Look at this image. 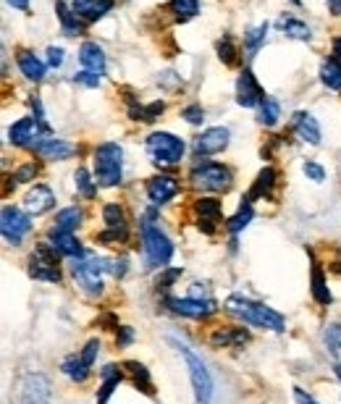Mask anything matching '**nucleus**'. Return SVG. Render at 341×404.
I'll list each match as a JSON object with an SVG mask.
<instances>
[{"instance_id":"f257e3e1","label":"nucleus","mask_w":341,"mask_h":404,"mask_svg":"<svg viewBox=\"0 0 341 404\" xmlns=\"http://www.w3.org/2000/svg\"><path fill=\"white\" fill-rule=\"evenodd\" d=\"M226 310L231 315H239L244 323H252L257 329L283 331V326H286V320H283L281 313H276L273 307H266V305H260V302L239 297V294H231V297L226 300Z\"/></svg>"},{"instance_id":"f03ea898","label":"nucleus","mask_w":341,"mask_h":404,"mask_svg":"<svg viewBox=\"0 0 341 404\" xmlns=\"http://www.w3.org/2000/svg\"><path fill=\"white\" fill-rule=\"evenodd\" d=\"M168 342L176 346V352L184 357L187 368H189V378H192V389H194V402L197 404H210V399H213V378H210L202 357H200V355H194L192 346L184 344V342L176 339V336H168Z\"/></svg>"},{"instance_id":"7ed1b4c3","label":"nucleus","mask_w":341,"mask_h":404,"mask_svg":"<svg viewBox=\"0 0 341 404\" xmlns=\"http://www.w3.org/2000/svg\"><path fill=\"white\" fill-rule=\"evenodd\" d=\"M124 168V150L116 142H103L95 150V179L100 187H116Z\"/></svg>"},{"instance_id":"20e7f679","label":"nucleus","mask_w":341,"mask_h":404,"mask_svg":"<svg viewBox=\"0 0 341 404\" xmlns=\"http://www.w3.org/2000/svg\"><path fill=\"white\" fill-rule=\"evenodd\" d=\"M142 247H145V254H148V263L150 265H168L171 263V257H174V244L171 239L165 237L163 231L158 228V226L152 224V213H150L148 218H145V224H142Z\"/></svg>"},{"instance_id":"39448f33","label":"nucleus","mask_w":341,"mask_h":404,"mask_svg":"<svg viewBox=\"0 0 341 404\" xmlns=\"http://www.w3.org/2000/svg\"><path fill=\"white\" fill-rule=\"evenodd\" d=\"M108 270V263L103 257H74L71 273H74L76 284L82 286V292H87L92 297L103 294V273Z\"/></svg>"},{"instance_id":"423d86ee","label":"nucleus","mask_w":341,"mask_h":404,"mask_svg":"<svg viewBox=\"0 0 341 404\" xmlns=\"http://www.w3.org/2000/svg\"><path fill=\"white\" fill-rule=\"evenodd\" d=\"M189 179H192L194 187L208 189V192H226V189H231V171L218 163H208V161L205 163L200 161L194 165Z\"/></svg>"},{"instance_id":"0eeeda50","label":"nucleus","mask_w":341,"mask_h":404,"mask_svg":"<svg viewBox=\"0 0 341 404\" xmlns=\"http://www.w3.org/2000/svg\"><path fill=\"white\" fill-rule=\"evenodd\" d=\"M56 247L53 244H37L34 252L30 257V276L32 278H40V281H53L58 284L60 281V273H58V257H56Z\"/></svg>"},{"instance_id":"6e6552de","label":"nucleus","mask_w":341,"mask_h":404,"mask_svg":"<svg viewBox=\"0 0 341 404\" xmlns=\"http://www.w3.org/2000/svg\"><path fill=\"white\" fill-rule=\"evenodd\" d=\"M148 152L152 155L155 163L174 165L184 155V142L178 136L168 134V132H155V134L148 136Z\"/></svg>"},{"instance_id":"1a4fd4ad","label":"nucleus","mask_w":341,"mask_h":404,"mask_svg":"<svg viewBox=\"0 0 341 404\" xmlns=\"http://www.w3.org/2000/svg\"><path fill=\"white\" fill-rule=\"evenodd\" d=\"M0 221H3V224H0V228H3V237H5V241H11V244H19V241L24 239V237L32 231L30 215H27L24 210L11 208V205H5V208H3Z\"/></svg>"},{"instance_id":"9d476101","label":"nucleus","mask_w":341,"mask_h":404,"mask_svg":"<svg viewBox=\"0 0 341 404\" xmlns=\"http://www.w3.org/2000/svg\"><path fill=\"white\" fill-rule=\"evenodd\" d=\"M19 404H50V381L40 373H32L21 383Z\"/></svg>"},{"instance_id":"9b49d317","label":"nucleus","mask_w":341,"mask_h":404,"mask_svg":"<svg viewBox=\"0 0 341 404\" xmlns=\"http://www.w3.org/2000/svg\"><path fill=\"white\" fill-rule=\"evenodd\" d=\"M103 221L108 226V231H103L97 241H124L129 228H126V218H124V210L119 205H105L103 208Z\"/></svg>"},{"instance_id":"f8f14e48","label":"nucleus","mask_w":341,"mask_h":404,"mask_svg":"<svg viewBox=\"0 0 341 404\" xmlns=\"http://www.w3.org/2000/svg\"><path fill=\"white\" fill-rule=\"evenodd\" d=\"M228 129H223V126H213L208 132H202V134L194 139V152L197 155H215V152H221L228 147Z\"/></svg>"},{"instance_id":"ddd939ff","label":"nucleus","mask_w":341,"mask_h":404,"mask_svg":"<svg viewBox=\"0 0 341 404\" xmlns=\"http://www.w3.org/2000/svg\"><path fill=\"white\" fill-rule=\"evenodd\" d=\"M263 90H260V84L255 82V76L250 69H244L237 79V103L242 108H255V105L263 103Z\"/></svg>"},{"instance_id":"4468645a","label":"nucleus","mask_w":341,"mask_h":404,"mask_svg":"<svg viewBox=\"0 0 341 404\" xmlns=\"http://www.w3.org/2000/svg\"><path fill=\"white\" fill-rule=\"evenodd\" d=\"M34 152L45 158V161H66V158H71L76 152V147L71 142H66V139H56V136H50V139H40V142H34Z\"/></svg>"},{"instance_id":"2eb2a0df","label":"nucleus","mask_w":341,"mask_h":404,"mask_svg":"<svg viewBox=\"0 0 341 404\" xmlns=\"http://www.w3.org/2000/svg\"><path fill=\"white\" fill-rule=\"evenodd\" d=\"M56 205V195H53V189L50 187H45V184H34L27 197H24V208L30 210L32 215H43L47 210Z\"/></svg>"},{"instance_id":"dca6fc26","label":"nucleus","mask_w":341,"mask_h":404,"mask_svg":"<svg viewBox=\"0 0 341 404\" xmlns=\"http://www.w3.org/2000/svg\"><path fill=\"white\" fill-rule=\"evenodd\" d=\"M171 310L187 318H208L215 313V302L210 300H197V297H184V300H171Z\"/></svg>"},{"instance_id":"f3484780","label":"nucleus","mask_w":341,"mask_h":404,"mask_svg":"<svg viewBox=\"0 0 341 404\" xmlns=\"http://www.w3.org/2000/svg\"><path fill=\"white\" fill-rule=\"evenodd\" d=\"M178 195V181L174 176H155L148 181V197L155 205H163L171 197Z\"/></svg>"},{"instance_id":"a211bd4d","label":"nucleus","mask_w":341,"mask_h":404,"mask_svg":"<svg viewBox=\"0 0 341 404\" xmlns=\"http://www.w3.org/2000/svg\"><path fill=\"white\" fill-rule=\"evenodd\" d=\"M292 126H294V132L302 142H310V145H320V126H318V121L312 119L310 113H305V110H299L294 113V119H292Z\"/></svg>"},{"instance_id":"6ab92c4d","label":"nucleus","mask_w":341,"mask_h":404,"mask_svg":"<svg viewBox=\"0 0 341 404\" xmlns=\"http://www.w3.org/2000/svg\"><path fill=\"white\" fill-rule=\"evenodd\" d=\"M197 213H200V228H205V234H213L215 224L221 221V202L202 197V200H197Z\"/></svg>"},{"instance_id":"aec40b11","label":"nucleus","mask_w":341,"mask_h":404,"mask_svg":"<svg viewBox=\"0 0 341 404\" xmlns=\"http://www.w3.org/2000/svg\"><path fill=\"white\" fill-rule=\"evenodd\" d=\"M113 8V0H74V14L84 21H97Z\"/></svg>"},{"instance_id":"412c9836","label":"nucleus","mask_w":341,"mask_h":404,"mask_svg":"<svg viewBox=\"0 0 341 404\" xmlns=\"http://www.w3.org/2000/svg\"><path fill=\"white\" fill-rule=\"evenodd\" d=\"M50 244L66 257H84L82 244L76 241V237L71 231H58V228H50Z\"/></svg>"},{"instance_id":"4be33fe9","label":"nucleus","mask_w":341,"mask_h":404,"mask_svg":"<svg viewBox=\"0 0 341 404\" xmlns=\"http://www.w3.org/2000/svg\"><path fill=\"white\" fill-rule=\"evenodd\" d=\"M79 60H82L84 71H92V74H103L105 71L103 47L95 45V43H84V45L79 47Z\"/></svg>"},{"instance_id":"5701e85b","label":"nucleus","mask_w":341,"mask_h":404,"mask_svg":"<svg viewBox=\"0 0 341 404\" xmlns=\"http://www.w3.org/2000/svg\"><path fill=\"white\" fill-rule=\"evenodd\" d=\"M250 333L244 329H221L215 331L210 336V344L213 346H239V344H247Z\"/></svg>"},{"instance_id":"b1692460","label":"nucleus","mask_w":341,"mask_h":404,"mask_svg":"<svg viewBox=\"0 0 341 404\" xmlns=\"http://www.w3.org/2000/svg\"><path fill=\"white\" fill-rule=\"evenodd\" d=\"M56 14H58V21H60V27H63V34H69V37L82 34V21H79V16L74 14V8H69L63 0H58V3H56Z\"/></svg>"},{"instance_id":"393cba45","label":"nucleus","mask_w":341,"mask_h":404,"mask_svg":"<svg viewBox=\"0 0 341 404\" xmlns=\"http://www.w3.org/2000/svg\"><path fill=\"white\" fill-rule=\"evenodd\" d=\"M8 136H11V142H14V145H30L32 139L37 136V121L19 119L14 126H11Z\"/></svg>"},{"instance_id":"a878e982","label":"nucleus","mask_w":341,"mask_h":404,"mask_svg":"<svg viewBox=\"0 0 341 404\" xmlns=\"http://www.w3.org/2000/svg\"><path fill=\"white\" fill-rule=\"evenodd\" d=\"M19 69H21V74L32 79V82H40L45 76V63L37 56H32L27 50H21L19 53Z\"/></svg>"},{"instance_id":"bb28decb","label":"nucleus","mask_w":341,"mask_h":404,"mask_svg":"<svg viewBox=\"0 0 341 404\" xmlns=\"http://www.w3.org/2000/svg\"><path fill=\"white\" fill-rule=\"evenodd\" d=\"M121 375H124V373H121L116 365H105V368H103V386H100V394H97V404L108 402V396H110V394H113V389L119 386Z\"/></svg>"},{"instance_id":"cd10ccee","label":"nucleus","mask_w":341,"mask_h":404,"mask_svg":"<svg viewBox=\"0 0 341 404\" xmlns=\"http://www.w3.org/2000/svg\"><path fill=\"white\" fill-rule=\"evenodd\" d=\"M279 29H281L283 34H289V37H294V40H305V43L312 37L310 27H307L305 21H299V19H281V21H279Z\"/></svg>"},{"instance_id":"c85d7f7f","label":"nucleus","mask_w":341,"mask_h":404,"mask_svg":"<svg viewBox=\"0 0 341 404\" xmlns=\"http://www.w3.org/2000/svg\"><path fill=\"white\" fill-rule=\"evenodd\" d=\"M260 123H266V126H276L279 119H281V105L276 97H263V103H260Z\"/></svg>"},{"instance_id":"c756f323","label":"nucleus","mask_w":341,"mask_h":404,"mask_svg":"<svg viewBox=\"0 0 341 404\" xmlns=\"http://www.w3.org/2000/svg\"><path fill=\"white\" fill-rule=\"evenodd\" d=\"M312 297L318 305H331V292H328L320 265H312Z\"/></svg>"},{"instance_id":"7c9ffc66","label":"nucleus","mask_w":341,"mask_h":404,"mask_svg":"<svg viewBox=\"0 0 341 404\" xmlns=\"http://www.w3.org/2000/svg\"><path fill=\"white\" fill-rule=\"evenodd\" d=\"M79 224H82V210L66 208L56 215V226H53V228H58V231H71V234H74Z\"/></svg>"},{"instance_id":"2f4dec72","label":"nucleus","mask_w":341,"mask_h":404,"mask_svg":"<svg viewBox=\"0 0 341 404\" xmlns=\"http://www.w3.org/2000/svg\"><path fill=\"white\" fill-rule=\"evenodd\" d=\"M268 37V24H260V27H255L244 34V50H247V58H252L255 53L260 50V45L266 43Z\"/></svg>"},{"instance_id":"473e14b6","label":"nucleus","mask_w":341,"mask_h":404,"mask_svg":"<svg viewBox=\"0 0 341 404\" xmlns=\"http://www.w3.org/2000/svg\"><path fill=\"white\" fill-rule=\"evenodd\" d=\"M124 368H129L134 375V383H137V389H142L145 394H155L152 391V383H150V373H148V368L145 365H139V362H134V359H129V362H124Z\"/></svg>"},{"instance_id":"72a5a7b5","label":"nucleus","mask_w":341,"mask_h":404,"mask_svg":"<svg viewBox=\"0 0 341 404\" xmlns=\"http://www.w3.org/2000/svg\"><path fill=\"white\" fill-rule=\"evenodd\" d=\"M320 79L328 90H341V66L336 60H326L320 66Z\"/></svg>"},{"instance_id":"f704fd0d","label":"nucleus","mask_w":341,"mask_h":404,"mask_svg":"<svg viewBox=\"0 0 341 404\" xmlns=\"http://www.w3.org/2000/svg\"><path fill=\"white\" fill-rule=\"evenodd\" d=\"M63 373L69 375L71 381H76V383H82V381H87L89 368L84 365V359L82 357H69L63 362Z\"/></svg>"},{"instance_id":"c9c22d12","label":"nucleus","mask_w":341,"mask_h":404,"mask_svg":"<svg viewBox=\"0 0 341 404\" xmlns=\"http://www.w3.org/2000/svg\"><path fill=\"white\" fill-rule=\"evenodd\" d=\"M273 181H276V171H273V168H263V171H260V176H257V181H255L252 195L247 197L244 202L250 205V200H252V197H257V195H266L268 189L273 187Z\"/></svg>"},{"instance_id":"e433bc0d","label":"nucleus","mask_w":341,"mask_h":404,"mask_svg":"<svg viewBox=\"0 0 341 404\" xmlns=\"http://www.w3.org/2000/svg\"><path fill=\"white\" fill-rule=\"evenodd\" d=\"M171 11H174L181 21H187V19H192V16L200 14V0H174V3H171Z\"/></svg>"},{"instance_id":"4c0bfd02","label":"nucleus","mask_w":341,"mask_h":404,"mask_svg":"<svg viewBox=\"0 0 341 404\" xmlns=\"http://www.w3.org/2000/svg\"><path fill=\"white\" fill-rule=\"evenodd\" d=\"M74 181H76V189L87 197V200H92V197H95V192H97V189H95V181L89 179V174L84 171V168H79V171H76Z\"/></svg>"},{"instance_id":"58836bf2","label":"nucleus","mask_w":341,"mask_h":404,"mask_svg":"<svg viewBox=\"0 0 341 404\" xmlns=\"http://www.w3.org/2000/svg\"><path fill=\"white\" fill-rule=\"evenodd\" d=\"M250 218H252V208H250V205H242V210H239L237 215H234V218L228 221V231H231V234L242 231L244 226L250 224Z\"/></svg>"},{"instance_id":"ea45409f","label":"nucleus","mask_w":341,"mask_h":404,"mask_svg":"<svg viewBox=\"0 0 341 404\" xmlns=\"http://www.w3.org/2000/svg\"><path fill=\"white\" fill-rule=\"evenodd\" d=\"M218 58L226 63V66H234L237 63V50H234V43L228 37H223L221 45H218Z\"/></svg>"},{"instance_id":"a19ab883","label":"nucleus","mask_w":341,"mask_h":404,"mask_svg":"<svg viewBox=\"0 0 341 404\" xmlns=\"http://www.w3.org/2000/svg\"><path fill=\"white\" fill-rule=\"evenodd\" d=\"M326 344H328V349L339 357L341 355V326H328V331H326Z\"/></svg>"},{"instance_id":"79ce46f5","label":"nucleus","mask_w":341,"mask_h":404,"mask_svg":"<svg viewBox=\"0 0 341 404\" xmlns=\"http://www.w3.org/2000/svg\"><path fill=\"white\" fill-rule=\"evenodd\" d=\"M302 171H305V176H307L310 181H315V184H320V181L326 179V168L318 165L315 161H307V163L302 165Z\"/></svg>"},{"instance_id":"37998d69","label":"nucleus","mask_w":341,"mask_h":404,"mask_svg":"<svg viewBox=\"0 0 341 404\" xmlns=\"http://www.w3.org/2000/svg\"><path fill=\"white\" fill-rule=\"evenodd\" d=\"M97 352H100V342H97V339H92V342H87L84 352H82L79 357L84 359V365H87V368H92V362H95V357H97Z\"/></svg>"},{"instance_id":"c03bdc74","label":"nucleus","mask_w":341,"mask_h":404,"mask_svg":"<svg viewBox=\"0 0 341 404\" xmlns=\"http://www.w3.org/2000/svg\"><path fill=\"white\" fill-rule=\"evenodd\" d=\"M181 116L189 121V123H202V121H205V110H202L200 105H189V108L181 110Z\"/></svg>"},{"instance_id":"a18cd8bd","label":"nucleus","mask_w":341,"mask_h":404,"mask_svg":"<svg viewBox=\"0 0 341 404\" xmlns=\"http://www.w3.org/2000/svg\"><path fill=\"white\" fill-rule=\"evenodd\" d=\"M74 79L79 84H84V87H97L100 84V74H92V71H79Z\"/></svg>"},{"instance_id":"49530a36","label":"nucleus","mask_w":341,"mask_h":404,"mask_svg":"<svg viewBox=\"0 0 341 404\" xmlns=\"http://www.w3.org/2000/svg\"><path fill=\"white\" fill-rule=\"evenodd\" d=\"M34 165H24V168H19V171H14V176H11V181H30L34 179Z\"/></svg>"},{"instance_id":"de8ad7c7","label":"nucleus","mask_w":341,"mask_h":404,"mask_svg":"<svg viewBox=\"0 0 341 404\" xmlns=\"http://www.w3.org/2000/svg\"><path fill=\"white\" fill-rule=\"evenodd\" d=\"M47 63H50L53 69L63 66V50H60V47H47Z\"/></svg>"},{"instance_id":"09e8293b","label":"nucleus","mask_w":341,"mask_h":404,"mask_svg":"<svg viewBox=\"0 0 341 404\" xmlns=\"http://www.w3.org/2000/svg\"><path fill=\"white\" fill-rule=\"evenodd\" d=\"M134 342V331L132 329H119V346H126V344H132Z\"/></svg>"},{"instance_id":"8fccbe9b","label":"nucleus","mask_w":341,"mask_h":404,"mask_svg":"<svg viewBox=\"0 0 341 404\" xmlns=\"http://www.w3.org/2000/svg\"><path fill=\"white\" fill-rule=\"evenodd\" d=\"M294 399H297V404H318L315 399H312V396H307V394H305L302 389H294Z\"/></svg>"},{"instance_id":"3c124183","label":"nucleus","mask_w":341,"mask_h":404,"mask_svg":"<svg viewBox=\"0 0 341 404\" xmlns=\"http://www.w3.org/2000/svg\"><path fill=\"white\" fill-rule=\"evenodd\" d=\"M331 60H336V63L341 66V37H336V40H333V58H331Z\"/></svg>"},{"instance_id":"603ef678","label":"nucleus","mask_w":341,"mask_h":404,"mask_svg":"<svg viewBox=\"0 0 341 404\" xmlns=\"http://www.w3.org/2000/svg\"><path fill=\"white\" fill-rule=\"evenodd\" d=\"M8 3L19 11H30V0H8Z\"/></svg>"},{"instance_id":"864d4df0","label":"nucleus","mask_w":341,"mask_h":404,"mask_svg":"<svg viewBox=\"0 0 341 404\" xmlns=\"http://www.w3.org/2000/svg\"><path fill=\"white\" fill-rule=\"evenodd\" d=\"M328 5H331L333 14H341V0H328Z\"/></svg>"},{"instance_id":"5fc2aeb1","label":"nucleus","mask_w":341,"mask_h":404,"mask_svg":"<svg viewBox=\"0 0 341 404\" xmlns=\"http://www.w3.org/2000/svg\"><path fill=\"white\" fill-rule=\"evenodd\" d=\"M336 375H339V378H341V365H339V368H336Z\"/></svg>"},{"instance_id":"6e6d98bb","label":"nucleus","mask_w":341,"mask_h":404,"mask_svg":"<svg viewBox=\"0 0 341 404\" xmlns=\"http://www.w3.org/2000/svg\"><path fill=\"white\" fill-rule=\"evenodd\" d=\"M292 3H297V5H299V0H292Z\"/></svg>"}]
</instances>
